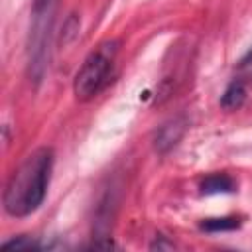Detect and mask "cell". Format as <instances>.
Instances as JSON below:
<instances>
[{"label": "cell", "mask_w": 252, "mask_h": 252, "mask_svg": "<svg viewBox=\"0 0 252 252\" xmlns=\"http://www.w3.org/2000/svg\"><path fill=\"white\" fill-rule=\"evenodd\" d=\"M53 167V150H33L12 173L4 189V209L12 217H28L39 209L47 195Z\"/></svg>", "instance_id": "1"}, {"label": "cell", "mask_w": 252, "mask_h": 252, "mask_svg": "<svg viewBox=\"0 0 252 252\" xmlns=\"http://www.w3.org/2000/svg\"><path fill=\"white\" fill-rule=\"evenodd\" d=\"M57 0H35L30 28V43H28V69L32 81L39 83L45 75L49 61V45L55 22Z\"/></svg>", "instance_id": "2"}, {"label": "cell", "mask_w": 252, "mask_h": 252, "mask_svg": "<svg viewBox=\"0 0 252 252\" xmlns=\"http://www.w3.org/2000/svg\"><path fill=\"white\" fill-rule=\"evenodd\" d=\"M116 51L118 41H104L85 57L73 81V93L79 100H89L102 91L112 73Z\"/></svg>", "instance_id": "3"}, {"label": "cell", "mask_w": 252, "mask_h": 252, "mask_svg": "<svg viewBox=\"0 0 252 252\" xmlns=\"http://www.w3.org/2000/svg\"><path fill=\"white\" fill-rule=\"evenodd\" d=\"M185 120L183 118H171V120H167L159 130H158V134H156V140H154V144H156V150L158 152H167L169 148H173L179 140H181V136L185 134Z\"/></svg>", "instance_id": "4"}, {"label": "cell", "mask_w": 252, "mask_h": 252, "mask_svg": "<svg viewBox=\"0 0 252 252\" xmlns=\"http://www.w3.org/2000/svg\"><path fill=\"white\" fill-rule=\"evenodd\" d=\"M236 183L226 173H211L201 181V193L205 195H219V193H232Z\"/></svg>", "instance_id": "5"}, {"label": "cell", "mask_w": 252, "mask_h": 252, "mask_svg": "<svg viewBox=\"0 0 252 252\" xmlns=\"http://www.w3.org/2000/svg\"><path fill=\"white\" fill-rule=\"evenodd\" d=\"M244 98H246V89H244V85H242L240 81H232V83L224 89V93H222V96H220V106H222L224 110H236V108H240V106L244 104Z\"/></svg>", "instance_id": "6"}, {"label": "cell", "mask_w": 252, "mask_h": 252, "mask_svg": "<svg viewBox=\"0 0 252 252\" xmlns=\"http://www.w3.org/2000/svg\"><path fill=\"white\" fill-rule=\"evenodd\" d=\"M240 226L238 217H215V219H205L201 222V228L207 232H224V230H234Z\"/></svg>", "instance_id": "7"}, {"label": "cell", "mask_w": 252, "mask_h": 252, "mask_svg": "<svg viewBox=\"0 0 252 252\" xmlns=\"http://www.w3.org/2000/svg\"><path fill=\"white\" fill-rule=\"evenodd\" d=\"M2 248H6V250H32V248H39V244L30 236H20V238L4 242Z\"/></svg>", "instance_id": "8"}, {"label": "cell", "mask_w": 252, "mask_h": 252, "mask_svg": "<svg viewBox=\"0 0 252 252\" xmlns=\"http://www.w3.org/2000/svg\"><path fill=\"white\" fill-rule=\"evenodd\" d=\"M77 32H79V20H77V16L73 14V16L65 22V28H63V39H65V41L73 39V37L77 35Z\"/></svg>", "instance_id": "9"}, {"label": "cell", "mask_w": 252, "mask_h": 252, "mask_svg": "<svg viewBox=\"0 0 252 252\" xmlns=\"http://www.w3.org/2000/svg\"><path fill=\"white\" fill-rule=\"evenodd\" d=\"M152 248H158V250H159V248H173V244H169V242H163V240H159V242L156 240V242L152 244Z\"/></svg>", "instance_id": "10"}]
</instances>
